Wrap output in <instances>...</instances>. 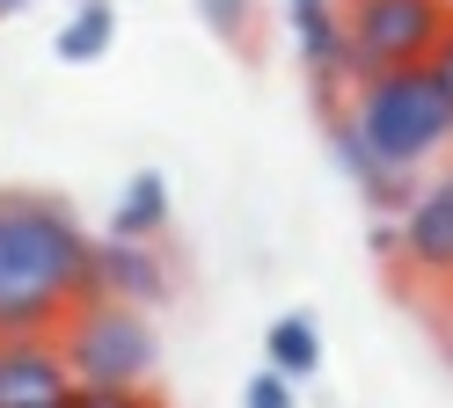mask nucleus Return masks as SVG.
Instances as JSON below:
<instances>
[{
    "label": "nucleus",
    "instance_id": "nucleus-8",
    "mask_svg": "<svg viewBox=\"0 0 453 408\" xmlns=\"http://www.w3.org/2000/svg\"><path fill=\"white\" fill-rule=\"evenodd\" d=\"M403 262L424 277H453V175L424 183L403 212Z\"/></svg>",
    "mask_w": 453,
    "mask_h": 408
},
{
    "label": "nucleus",
    "instance_id": "nucleus-12",
    "mask_svg": "<svg viewBox=\"0 0 453 408\" xmlns=\"http://www.w3.org/2000/svg\"><path fill=\"white\" fill-rule=\"evenodd\" d=\"M197 22H205L212 37L242 44V37H249V22H257V0H197Z\"/></svg>",
    "mask_w": 453,
    "mask_h": 408
},
{
    "label": "nucleus",
    "instance_id": "nucleus-15",
    "mask_svg": "<svg viewBox=\"0 0 453 408\" xmlns=\"http://www.w3.org/2000/svg\"><path fill=\"white\" fill-rule=\"evenodd\" d=\"M424 66H432V80H439L446 95H453V22L439 29V44H432V58H424Z\"/></svg>",
    "mask_w": 453,
    "mask_h": 408
},
{
    "label": "nucleus",
    "instance_id": "nucleus-16",
    "mask_svg": "<svg viewBox=\"0 0 453 408\" xmlns=\"http://www.w3.org/2000/svg\"><path fill=\"white\" fill-rule=\"evenodd\" d=\"M300 8H344V0H286V15H300Z\"/></svg>",
    "mask_w": 453,
    "mask_h": 408
},
{
    "label": "nucleus",
    "instance_id": "nucleus-7",
    "mask_svg": "<svg viewBox=\"0 0 453 408\" xmlns=\"http://www.w3.org/2000/svg\"><path fill=\"white\" fill-rule=\"evenodd\" d=\"M286 22H293V44H300V66H307V80H315V95L344 102L351 95V29H344V8H300Z\"/></svg>",
    "mask_w": 453,
    "mask_h": 408
},
{
    "label": "nucleus",
    "instance_id": "nucleus-4",
    "mask_svg": "<svg viewBox=\"0 0 453 408\" xmlns=\"http://www.w3.org/2000/svg\"><path fill=\"white\" fill-rule=\"evenodd\" d=\"M446 22H453L446 0H344L351 87L373 80V73H395V66H424Z\"/></svg>",
    "mask_w": 453,
    "mask_h": 408
},
{
    "label": "nucleus",
    "instance_id": "nucleus-18",
    "mask_svg": "<svg viewBox=\"0 0 453 408\" xmlns=\"http://www.w3.org/2000/svg\"><path fill=\"white\" fill-rule=\"evenodd\" d=\"M446 343H453V329H446Z\"/></svg>",
    "mask_w": 453,
    "mask_h": 408
},
{
    "label": "nucleus",
    "instance_id": "nucleus-17",
    "mask_svg": "<svg viewBox=\"0 0 453 408\" xmlns=\"http://www.w3.org/2000/svg\"><path fill=\"white\" fill-rule=\"evenodd\" d=\"M22 8H30V0H0V22H15Z\"/></svg>",
    "mask_w": 453,
    "mask_h": 408
},
{
    "label": "nucleus",
    "instance_id": "nucleus-6",
    "mask_svg": "<svg viewBox=\"0 0 453 408\" xmlns=\"http://www.w3.org/2000/svg\"><path fill=\"white\" fill-rule=\"evenodd\" d=\"M168 262L154 241H118L103 233L96 241V277H88V299H125V306H161L168 299Z\"/></svg>",
    "mask_w": 453,
    "mask_h": 408
},
{
    "label": "nucleus",
    "instance_id": "nucleus-3",
    "mask_svg": "<svg viewBox=\"0 0 453 408\" xmlns=\"http://www.w3.org/2000/svg\"><path fill=\"white\" fill-rule=\"evenodd\" d=\"M59 350L73 379H103V387H147L161 358L147 306H125V299H81L59 321Z\"/></svg>",
    "mask_w": 453,
    "mask_h": 408
},
{
    "label": "nucleus",
    "instance_id": "nucleus-11",
    "mask_svg": "<svg viewBox=\"0 0 453 408\" xmlns=\"http://www.w3.org/2000/svg\"><path fill=\"white\" fill-rule=\"evenodd\" d=\"M264 365H278L286 379H315L322 372V329H315V314H278L264 329Z\"/></svg>",
    "mask_w": 453,
    "mask_h": 408
},
{
    "label": "nucleus",
    "instance_id": "nucleus-19",
    "mask_svg": "<svg viewBox=\"0 0 453 408\" xmlns=\"http://www.w3.org/2000/svg\"><path fill=\"white\" fill-rule=\"evenodd\" d=\"M446 8H453V0H446Z\"/></svg>",
    "mask_w": 453,
    "mask_h": 408
},
{
    "label": "nucleus",
    "instance_id": "nucleus-13",
    "mask_svg": "<svg viewBox=\"0 0 453 408\" xmlns=\"http://www.w3.org/2000/svg\"><path fill=\"white\" fill-rule=\"evenodd\" d=\"M66 408H161L147 387H103V379H73V401Z\"/></svg>",
    "mask_w": 453,
    "mask_h": 408
},
{
    "label": "nucleus",
    "instance_id": "nucleus-5",
    "mask_svg": "<svg viewBox=\"0 0 453 408\" xmlns=\"http://www.w3.org/2000/svg\"><path fill=\"white\" fill-rule=\"evenodd\" d=\"M73 401V365L59 350V329L0 336V408H66Z\"/></svg>",
    "mask_w": 453,
    "mask_h": 408
},
{
    "label": "nucleus",
    "instance_id": "nucleus-2",
    "mask_svg": "<svg viewBox=\"0 0 453 408\" xmlns=\"http://www.w3.org/2000/svg\"><path fill=\"white\" fill-rule=\"evenodd\" d=\"M344 110L395 168H424L432 154L453 146V95L432 80V66H395V73L358 80Z\"/></svg>",
    "mask_w": 453,
    "mask_h": 408
},
{
    "label": "nucleus",
    "instance_id": "nucleus-10",
    "mask_svg": "<svg viewBox=\"0 0 453 408\" xmlns=\"http://www.w3.org/2000/svg\"><path fill=\"white\" fill-rule=\"evenodd\" d=\"M161 226H168V183L154 168H139L132 183L118 190V204H110V226L103 233H118V241H154Z\"/></svg>",
    "mask_w": 453,
    "mask_h": 408
},
{
    "label": "nucleus",
    "instance_id": "nucleus-1",
    "mask_svg": "<svg viewBox=\"0 0 453 408\" xmlns=\"http://www.w3.org/2000/svg\"><path fill=\"white\" fill-rule=\"evenodd\" d=\"M96 277V233L59 197L0 190V336L59 329L88 299Z\"/></svg>",
    "mask_w": 453,
    "mask_h": 408
},
{
    "label": "nucleus",
    "instance_id": "nucleus-9",
    "mask_svg": "<svg viewBox=\"0 0 453 408\" xmlns=\"http://www.w3.org/2000/svg\"><path fill=\"white\" fill-rule=\"evenodd\" d=\"M110 44H118V0H81V8L59 22V37H51V58L96 66V58H110Z\"/></svg>",
    "mask_w": 453,
    "mask_h": 408
},
{
    "label": "nucleus",
    "instance_id": "nucleus-14",
    "mask_svg": "<svg viewBox=\"0 0 453 408\" xmlns=\"http://www.w3.org/2000/svg\"><path fill=\"white\" fill-rule=\"evenodd\" d=\"M300 379H286V372H278V365H264L257 379H249V387H242V408H300Z\"/></svg>",
    "mask_w": 453,
    "mask_h": 408
}]
</instances>
